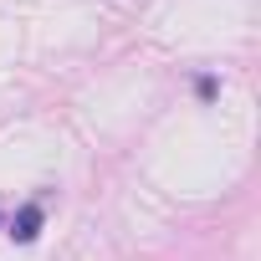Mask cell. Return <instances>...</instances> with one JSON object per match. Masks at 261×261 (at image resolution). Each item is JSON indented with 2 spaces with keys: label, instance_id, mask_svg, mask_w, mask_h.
<instances>
[{
  "label": "cell",
  "instance_id": "obj_1",
  "mask_svg": "<svg viewBox=\"0 0 261 261\" xmlns=\"http://www.w3.org/2000/svg\"><path fill=\"white\" fill-rule=\"evenodd\" d=\"M36 230H41V210H36V205H26V210L11 220V236H16V241H36Z\"/></svg>",
  "mask_w": 261,
  "mask_h": 261
}]
</instances>
